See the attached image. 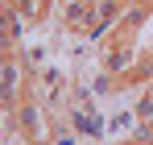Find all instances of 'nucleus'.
I'll use <instances>...</instances> for the list:
<instances>
[{
	"instance_id": "obj_4",
	"label": "nucleus",
	"mask_w": 153,
	"mask_h": 145,
	"mask_svg": "<svg viewBox=\"0 0 153 145\" xmlns=\"http://www.w3.org/2000/svg\"><path fill=\"white\" fill-rule=\"evenodd\" d=\"M8 4H13V8H17L25 21H37V17L46 13V0H8Z\"/></svg>"
},
{
	"instance_id": "obj_2",
	"label": "nucleus",
	"mask_w": 153,
	"mask_h": 145,
	"mask_svg": "<svg viewBox=\"0 0 153 145\" xmlns=\"http://www.w3.org/2000/svg\"><path fill=\"white\" fill-rule=\"evenodd\" d=\"M91 4H95V0H66V4H62V29H71V33H83V37H87Z\"/></svg>"
},
{
	"instance_id": "obj_3",
	"label": "nucleus",
	"mask_w": 153,
	"mask_h": 145,
	"mask_svg": "<svg viewBox=\"0 0 153 145\" xmlns=\"http://www.w3.org/2000/svg\"><path fill=\"white\" fill-rule=\"evenodd\" d=\"M132 116H137L141 124H153V83L141 87V96H137V104H132Z\"/></svg>"
},
{
	"instance_id": "obj_5",
	"label": "nucleus",
	"mask_w": 153,
	"mask_h": 145,
	"mask_svg": "<svg viewBox=\"0 0 153 145\" xmlns=\"http://www.w3.org/2000/svg\"><path fill=\"white\" fill-rule=\"evenodd\" d=\"M116 145H137V141H132V137H128V141H116Z\"/></svg>"
},
{
	"instance_id": "obj_1",
	"label": "nucleus",
	"mask_w": 153,
	"mask_h": 145,
	"mask_svg": "<svg viewBox=\"0 0 153 145\" xmlns=\"http://www.w3.org/2000/svg\"><path fill=\"white\" fill-rule=\"evenodd\" d=\"M17 124L29 141H46V124H42V104L37 99H21L17 104Z\"/></svg>"
}]
</instances>
